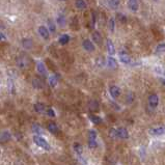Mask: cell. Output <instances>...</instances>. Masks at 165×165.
Masks as SVG:
<instances>
[{
    "label": "cell",
    "instance_id": "cell-1",
    "mask_svg": "<svg viewBox=\"0 0 165 165\" xmlns=\"http://www.w3.org/2000/svg\"><path fill=\"white\" fill-rule=\"evenodd\" d=\"M16 64H17V66L19 69L25 70V69H27L30 66V60H29V58L27 57V56H25V55H21V56H19V57L17 58Z\"/></svg>",
    "mask_w": 165,
    "mask_h": 165
},
{
    "label": "cell",
    "instance_id": "cell-2",
    "mask_svg": "<svg viewBox=\"0 0 165 165\" xmlns=\"http://www.w3.org/2000/svg\"><path fill=\"white\" fill-rule=\"evenodd\" d=\"M33 141L35 142V144H38L40 148L44 149V150L46 151H50V145H49V143L47 142V140L45 138H43L42 136H39V135H35L34 137H33Z\"/></svg>",
    "mask_w": 165,
    "mask_h": 165
},
{
    "label": "cell",
    "instance_id": "cell-3",
    "mask_svg": "<svg viewBox=\"0 0 165 165\" xmlns=\"http://www.w3.org/2000/svg\"><path fill=\"white\" fill-rule=\"evenodd\" d=\"M97 145V132L95 130H90L88 132V146L90 149H95Z\"/></svg>",
    "mask_w": 165,
    "mask_h": 165
},
{
    "label": "cell",
    "instance_id": "cell-4",
    "mask_svg": "<svg viewBox=\"0 0 165 165\" xmlns=\"http://www.w3.org/2000/svg\"><path fill=\"white\" fill-rule=\"evenodd\" d=\"M149 133L153 136H160V135L165 134V126H159V127L156 128H152V129H150Z\"/></svg>",
    "mask_w": 165,
    "mask_h": 165
},
{
    "label": "cell",
    "instance_id": "cell-5",
    "mask_svg": "<svg viewBox=\"0 0 165 165\" xmlns=\"http://www.w3.org/2000/svg\"><path fill=\"white\" fill-rule=\"evenodd\" d=\"M39 34L41 35V38L44 39V40H49V38H50V31H49L48 27L44 26V25H41V26H39Z\"/></svg>",
    "mask_w": 165,
    "mask_h": 165
},
{
    "label": "cell",
    "instance_id": "cell-6",
    "mask_svg": "<svg viewBox=\"0 0 165 165\" xmlns=\"http://www.w3.org/2000/svg\"><path fill=\"white\" fill-rule=\"evenodd\" d=\"M82 47H83L84 50L87 51V52H94L96 49L94 43L90 40H88V39H86V40H84L83 42H82Z\"/></svg>",
    "mask_w": 165,
    "mask_h": 165
},
{
    "label": "cell",
    "instance_id": "cell-7",
    "mask_svg": "<svg viewBox=\"0 0 165 165\" xmlns=\"http://www.w3.org/2000/svg\"><path fill=\"white\" fill-rule=\"evenodd\" d=\"M109 93H110V95H111V97H112L113 99H116V98H119V96H121V88L116 85L110 86Z\"/></svg>",
    "mask_w": 165,
    "mask_h": 165
},
{
    "label": "cell",
    "instance_id": "cell-8",
    "mask_svg": "<svg viewBox=\"0 0 165 165\" xmlns=\"http://www.w3.org/2000/svg\"><path fill=\"white\" fill-rule=\"evenodd\" d=\"M31 84H32L33 88H35V89H42V88L44 87V82H43V80L39 77L33 78Z\"/></svg>",
    "mask_w": 165,
    "mask_h": 165
},
{
    "label": "cell",
    "instance_id": "cell-9",
    "mask_svg": "<svg viewBox=\"0 0 165 165\" xmlns=\"http://www.w3.org/2000/svg\"><path fill=\"white\" fill-rule=\"evenodd\" d=\"M149 104H150V106L152 108H156L157 106H158V104H159V98H158V96L155 95V94L151 95L150 97H149Z\"/></svg>",
    "mask_w": 165,
    "mask_h": 165
},
{
    "label": "cell",
    "instance_id": "cell-10",
    "mask_svg": "<svg viewBox=\"0 0 165 165\" xmlns=\"http://www.w3.org/2000/svg\"><path fill=\"white\" fill-rule=\"evenodd\" d=\"M11 135L9 131H3L2 133H0V143H6L11 140Z\"/></svg>",
    "mask_w": 165,
    "mask_h": 165
},
{
    "label": "cell",
    "instance_id": "cell-11",
    "mask_svg": "<svg viewBox=\"0 0 165 165\" xmlns=\"http://www.w3.org/2000/svg\"><path fill=\"white\" fill-rule=\"evenodd\" d=\"M91 38H93V41H94V43L95 44H97L98 46H101L102 45V35H101V33L99 32V31H94L93 32V34H91Z\"/></svg>",
    "mask_w": 165,
    "mask_h": 165
},
{
    "label": "cell",
    "instance_id": "cell-12",
    "mask_svg": "<svg viewBox=\"0 0 165 165\" xmlns=\"http://www.w3.org/2000/svg\"><path fill=\"white\" fill-rule=\"evenodd\" d=\"M119 59H121V61L123 62V64H126L131 62L130 55L128 54L127 52H125V51H121V52L119 53Z\"/></svg>",
    "mask_w": 165,
    "mask_h": 165
},
{
    "label": "cell",
    "instance_id": "cell-13",
    "mask_svg": "<svg viewBox=\"0 0 165 165\" xmlns=\"http://www.w3.org/2000/svg\"><path fill=\"white\" fill-rule=\"evenodd\" d=\"M36 70H38L40 75L44 76V77L47 76V69H46V66H45L44 62H42V61L38 62V64H36Z\"/></svg>",
    "mask_w": 165,
    "mask_h": 165
},
{
    "label": "cell",
    "instance_id": "cell-14",
    "mask_svg": "<svg viewBox=\"0 0 165 165\" xmlns=\"http://www.w3.org/2000/svg\"><path fill=\"white\" fill-rule=\"evenodd\" d=\"M106 47H107V51L110 55H114L115 54L114 45H113V42L110 40V39H107V41H106Z\"/></svg>",
    "mask_w": 165,
    "mask_h": 165
},
{
    "label": "cell",
    "instance_id": "cell-15",
    "mask_svg": "<svg viewBox=\"0 0 165 165\" xmlns=\"http://www.w3.org/2000/svg\"><path fill=\"white\" fill-rule=\"evenodd\" d=\"M116 130H117V138L127 139L129 137V133H128V131L126 130L125 128H119Z\"/></svg>",
    "mask_w": 165,
    "mask_h": 165
},
{
    "label": "cell",
    "instance_id": "cell-16",
    "mask_svg": "<svg viewBox=\"0 0 165 165\" xmlns=\"http://www.w3.org/2000/svg\"><path fill=\"white\" fill-rule=\"evenodd\" d=\"M47 130H48L50 133H52V134H56V133H58L59 129H58L56 124L51 121V123H49L48 125H47Z\"/></svg>",
    "mask_w": 165,
    "mask_h": 165
},
{
    "label": "cell",
    "instance_id": "cell-17",
    "mask_svg": "<svg viewBox=\"0 0 165 165\" xmlns=\"http://www.w3.org/2000/svg\"><path fill=\"white\" fill-rule=\"evenodd\" d=\"M128 6L132 11H138V0H128Z\"/></svg>",
    "mask_w": 165,
    "mask_h": 165
},
{
    "label": "cell",
    "instance_id": "cell-18",
    "mask_svg": "<svg viewBox=\"0 0 165 165\" xmlns=\"http://www.w3.org/2000/svg\"><path fill=\"white\" fill-rule=\"evenodd\" d=\"M22 46L25 50H30L33 47L32 40H31V39H24V40L22 41Z\"/></svg>",
    "mask_w": 165,
    "mask_h": 165
},
{
    "label": "cell",
    "instance_id": "cell-19",
    "mask_svg": "<svg viewBox=\"0 0 165 165\" xmlns=\"http://www.w3.org/2000/svg\"><path fill=\"white\" fill-rule=\"evenodd\" d=\"M107 66H109L110 69H116L117 66H119V64H117V61L114 57L109 56V57L107 58Z\"/></svg>",
    "mask_w": 165,
    "mask_h": 165
},
{
    "label": "cell",
    "instance_id": "cell-20",
    "mask_svg": "<svg viewBox=\"0 0 165 165\" xmlns=\"http://www.w3.org/2000/svg\"><path fill=\"white\" fill-rule=\"evenodd\" d=\"M33 109L35 110V112H38V113H42L44 112L45 110H46V106H45V104L43 103H35L34 105H33Z\"/></svg>",
    "mask_w": 165,
    "mask_h": 165
},
{
    "label": "cell",
    "instance_id": "cell-21",
    "mask_svg": "<svg viewBox=\"0 0 165 165\" xmlns=\"http://www.w3.org/2000/svg\"><path fill=\"white\" fill-rule=\"evenodd\" d=\"M58 83V76L57 75H52L49 77V85L51 87H55Z\"/></svg>",
    "mask_w": 165,
    "mask_h": 165
},
{
    "label": "cell",
    "instance_id": "cell-22",
    "mask_svg": "<svg viewBox=\"0 0 165 165\" xmlns=\"http://www.w3.org/2000/svg\"><path fill=\"white\" fill-rule=\"evenodd\" d=\"M88 108H89L90 111H98V109H99V103H98L96 100H93V101H90L89 103H88Z\"/></svg>",
    "mask_w": 165,
    "mask_h": 165
},
{
    "label": "cell",
    "instance_id": "cell-23",
    "mask_svg": "<svg viewBox=\"0 0 165 165\" xmlns=\"http://www.w3.org/2000/svg\"><path fill=\"white\" fill-rule=\"evenodd\" d=\"M75 6L78 9H85L87 7L85 0H75Z\"/></svg>",
    "mask_w": 165,
    "mask_h": 165
},
{
    "label": "cell",
    "instance_id": "cell-24",
    "mask_svg": "<svg viewBox=\"0 0 165 165\" xmlns=\"http://www.w3.org/2000/svg\"><path fill=\"white\" fill-rule=\"evenodd\" d=\"M60 45H66L69 42H70V35L69 34H62L60 35L59 40H58Z\"/></svg>",
    "mask_w": 165,
    "mask_h": 165
},
{
    "label": "cell",
    "instance_id": "cell-25",
    "mask_svg": "<svg viewBox=\"0 0 165 165\" xmlns=\"http://www.w3.org/2000/svg\"><path fill=\"white\" fill-rule=\"evenodd\" d=\"M74 151L77 153L78 156H81L82 153H83V149H82V145L80 144V143H78V142H75V143H74Z\"/></svg>",
    "mask_w": 165,
    "mask_h": 165
},
{
    "label": "cell",
    "instance_id": "cell-26",
    "mask_svg": "<svg viewBox=\"0 0 165 165\" xmlns=\"http://www.w3.org/2000/svg\"><path fill=\"white\" fill-rule=\"evenodd\" d=\"M163 53H165V43L159 44L156 48V54L160 55V54H163Z\"/></svg>",
    "mask_w": 165,
    "mask_h": 165
},
{
    "label": "cell",
    "instance_id": "cell-27",
    "mask_svg": "<svg viewBox=\"0 0 165 165\" xmlns=\"http://www.w3.org/2000/svg\"><path fill=\"white\" fill-rule=\"evenodd\" d=\"M48 29H49V31L50 32H52V33H55V31H56V25H55V23L53 22L51 19H49L48 20Z\"/></svg>",
    "mask_w": 165,
    "mask_h": 165
},
{
    "label": "cell",
    "instance_id": "cell-28",
    "mask_svg": "<svg viewBox=\"0 0 165 165\" xmlns=\"http://www.w3.org/2000/svg\"><path fill=\"white\" fill-rule=\"evenodd\" d=\"M32 131L35 133V134H42L44 131H43V128L41 127L38 124H33L32 125Z\"/></svg>",
    "mask_w": 165,
    "mask_h": 165
},
{
    "label": "cell",
    "instance_id": "cell-29",
    "mask_svg": "<svg viewBox=\"0 0 165 165\" xmlns=\"http://www.w3.org/2000/svg\"><path fill=\"white\" fill-rule=\"evenodd\" d=\"M89 119H90V121H93L94 124H96V125H100V124L102 123V119L100 116H98V115H90Z\"/></svg>",
    "mask_w": 165,
    "mask_h": 165
},
{
    "label": "cell",
    "instance_id": "cell-30",
    "mask_svg": "<svg viewBox=\"0 0 165 165\" xmlns=\"http://www.w3.org/2000/svg\"><path fill=\"white\" fill-rule=\"evenodd\" d=\"M57 23L60 26H64L66 25V17L64 15H59L57 17Z\"/></svg>",
    "mask_w": 165,
    "mask_h": 165
},
{
    "label": "cell",
    "instance_id": "cell-31",
    "mask_svg": "<svg viewBox=\"0 0 165 165\" xmlns=\"http://www.w3.org/2000/svg\"><path fill=\"white\" fill-rule=\"evenodd\" d=\"M108 26H109V30L111 32L114 31V27H115V21H114V18H110L109 23H108Z\"/></svg>",
    "mask_w": 165,
    "mask_h": 165
},
{
    "label": "cell",
    "instance_id": "cell-32",
    "mask_svg": "<svg viewBox=\"0 0 165 165\" xmlns=\"http://www.w3.org/2000/svg\"><path fill=\"white\" fill-rule=\"evenodd\" d=\"M109 5L111 9H117L119 5V0H109Z\"/></svg>",
    "mask_w": 165,
    "mask_h": 165
},
{
    "label": "cell",
    "instance_id": "cell-33",
    "mask_svg": "<svg viewBox=\"0 0 165 165\" xmlns=\"http://www.w3.org/2000/svg\"><path fill=\"white\" fill-rule=\"evenodd\" d=\"M96 64H97L98 66H103L104 64H105V58L102 57V56L98 57L97 59H96Z\"/></svg>",
    "mask_w": 165,
    "mask_h": 165
},
{
    "label": "cell",
    "instance_id": "cell-34",
    "mask_svg": "<svg viewBox=\"0 0 165 165\" xmlns=\"http://www.w3.org/2000/svg\"><path fill=\"white\" fill-rule=\"evenodd\" d=\"M116 18L119 19V21L121 23H126V22H127V17H126V16L124 15V14L119 13V14L116 15Z\"/></svg>",
    "mask_w": 165,
    "mask_h": 165
},
{
    "label": "cell",
    "instance_id": "cell-35",
    "mask_svg": "<svg viewBox=\"0 0 165 165\" xmlns=\"http://www.w3.org/2000/svg\"><path fill=\"white\" fill-rule=\"evenodd\" d=\"M109 136L111 137V138H117V130L116 129H110Z\"/></svg>",
    "mask_w": 165,
    "mask_h": 165
},
{
    "label": "cell",
    "instance_id": "cell-36",
    "mask_svg": "<svg viewBox=\"0 0 165 165\" xmlns=\"http://www.w3.org/2000/svg\"><path fill=\"white\" fill-rule=\"evenodd\" d=\"M46 113L48 116L50 117H55V111L52 109V108H48V109L46 110Z\"/></svg>",
    "mask_w": 165,
    "mask_h": 165
},
{
    "label": "cell",
    "instance_id": "cell-37",
    "mask_svg": "<svg viewBox=\"0 0 165 165\" xmlns=\"http://www.w3.org/2000/svg\"><path fill=\"white\" fill-rule=\"evenodd\" d=\"M161 82H162V84L165 86V80H164V79H161Z\"/></svg>",
    "mask_w": 165,
    "mask_h": 165
},
{
    "label": "cell",
    "instance_id": "cell-38",
    "mask_svg": "<svg viewBox=\"0 0 165 165\" xmlns=\"http://www.w3.org/2000/svg\"><path fill=\"white\" fill-rule=\"evenodd\" d=\"M3 39H4V36H3L2 34H0V41H1V40H3Z\"/></svg>",
    "mask_w": 165,
    "mask_h": 165
},
{
    "label": "cell",
    "instance_id": "cell-39",
    "mask_svg": "<svg viewBox=\"0 0 165 165\" xmlns=\"http://www.w3.org/2000/svg\"><path fill=\"white\" fill-rule=\"evenodd\" d=\"M60 1H64V0H60Z\"/></svg>",
    "mask_w": 165,
    "mask_h": 165
},
{
    "label": "cell",
    "instance_id": "cell-40",
    "mask_svg": "<svg viewBox=\"0 0 165 165\" xmlns=\"http://www.w3.org/2000/svg\"><path fill=\"white\" fill-rule=\"evenodd\" d=\"M0 155H1V152H0Z\"/></svg>",
    "mask_w": 165,
    "mask_h": 165
}]
</instances>
